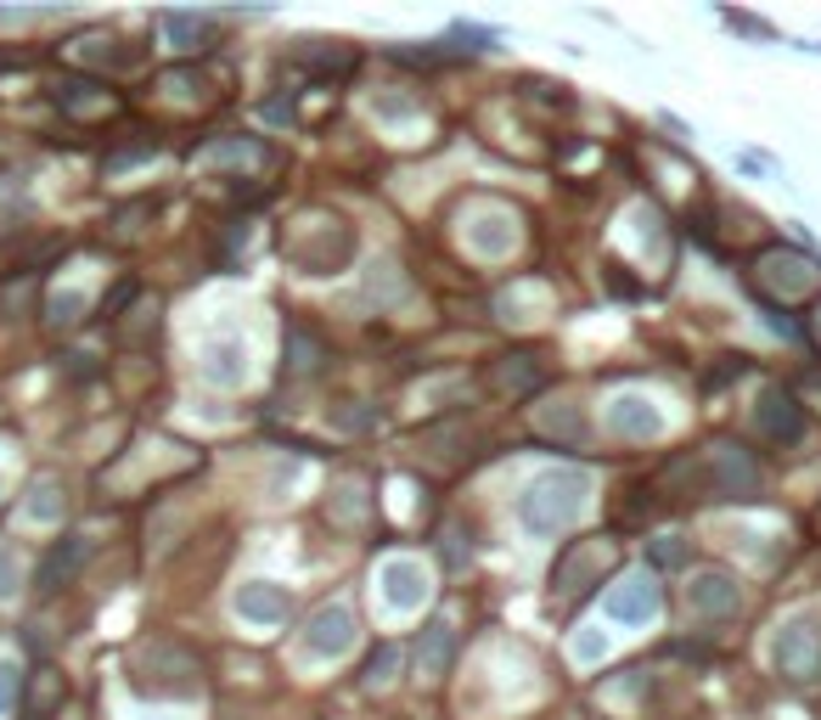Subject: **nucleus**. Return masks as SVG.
<instances>
[{"label": "nucleus", "instance_id": "obj_1", "mask_svg": "<svg viewBox=\"0 0 821 720\" xmlns=\"http://www.w3.org/2000/svg\"><path fill=\"white\" fill-rule=\"evenodd\" d=\"M79 563H85V541H74V535H69V541H57V546H51V558L40 563V592H57V585L69 580Z\"/></svg>", "mask_w": 821, "mask_h": 720}, {"label": "nucleus", "instance_id": "obj_2", "mask_svg": "<svg viewBox=\"0 0 821 720\" xmlns=\"http://www.w3.org/2000/svg\"><path fill=\"white\" fill-rule=\"evenodd\" d=\"M17 686H23L17 665H12V659H0V715H7V709H17Z\"/></svg>", "mask_w": 821, "mask_h": 720}, {"label": "nucleus", "instance_id": "obj_3", "mask_svg": "<svg viewBox=\"0 0 821 720\" xmlns=\"http://www.w3.org/2000/svg\"><path fill=\"white\" fill-rule=\"evenodd\" d=\"M23 585V569H17V551L12 546H0V597H12Z\"/></svg>", "mask_w": 821, "mask_h": 720}, {"label": "nucleus", "instance_id": "obj_4", "mask_svg": "<svg viewBox=\"0 0 821 720\" xmlns=\"http://www.w3.org/2000/svg\"><path fill=\"white\" fill-rule=\"evenodd\" d=\"M85 299H79V293H57V299H51V321L62 326V321H74V310H79Z\"/></svg>", "mask_w": 821, "mask_h": 720}]
</instances>
